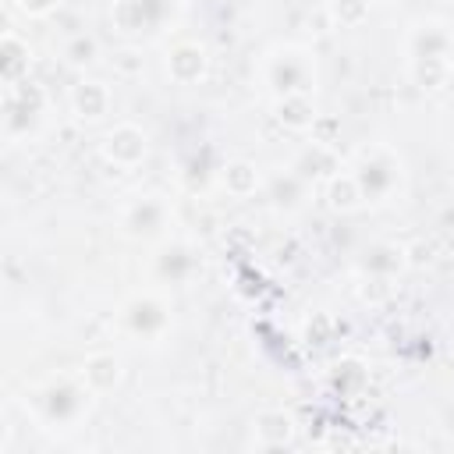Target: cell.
Wrapping results in <instances>:
<instances>
[{"label": "cell", "mask_w": 454, "mask_h": 454, "mask_svg": "<svg viewBox=\"0 0 454 454\" xmlns=\"http://www.w3.org/2000/svg\"><path fill=\"white\" fill-rule=\"evenodd\" d=\"M167 67H170V74H174L177 82H195V78L206 71V53H202V46L184 43V46H177V50L170 53Z\"/></svg>", "instance_id": "obj_2"}, {"label": "cell", "mask_w": 454, "mask_h": 454, "mask_svg": "<svg viewBox=\"0 0 454 454\" xmlns=\"http://www.w3.org/2000/svg\"><path fill=\"white\" fill-rule=\"evenodd\" d=\"M223 184H227L234 195H248V192H255L259 174H255V167H252V163L238 160V163H231V167L223 170Z\"/></svg>", "instance_id": "obj_11"}, {"label": "cell", "mask_w": 454, "mask_h": 454, "mask_svg": "<svg viewBox=\"0 0 454 454\" xmlns=\"http://www.w3.org/2000/svg\"><path fill=\"white\" fill-rule=\"evenodd\" d=\"M50 4H53V0H28V4H25V7H28V11H46V7H50Z\"/></svg>", "instance_id": "obj_16"}, {"label": "cell", "mask_w": 454, "mask_h": 454, "mask_svg": "<svg viewBox=\"0 0 454 454\" xmlns=\"http://www.w3.org/2000/svg\"><path fill=\"white\" fill-rule=\"evenodd\" d=\"M362 199L365 195H362V184H358L355 174H344V177H333L330 181V206L333 209H355Z\"/></svg>", "instance_id": "obj_10"}, {"label": "cell", "mask_w": 454, "mask_h": 454, "mask_svg": "<svg viewBox=\"0 0 454 454\" xmlns=\"http://www.w3.org/2000/svg\"><path fill=\"white\" fill-rule=\"evenodd\" d=\"M4 53H7V78H14V71H18V53H21V46H18V39L14 35H7L4 39Z\"/></svg>", "instance_id": "obj_14"}, {"label": "cell", "mask_w": 454, "mask_h": 454, "mask_svg": "<svg viewBox=\"0 0 454 454\" xmlns=\"http://www.w3.org/2000/svg\"><path fill=\"white\" fill-rule=\"evenodd\" d=\"M128 57H131V50H124V53H121V60H117L124 71H135V67H142V60H128Z\"/></svg>", "instance_id": "obj_15"}, {"label": "cell", "mask_w": 454, "mask_h": 454, "mask_svg": "<svg viewBox=\"0 0 454 454\" xmlns=\"http://www.w3.org/2000/svg\"><path fill=\"white\" fill-rule=\"evenodd\" d=\"M330 11L337 14L340 25H358L365 18V11H369V0H333Z\"/></svg>", "instance_id": "obj_12"}, {"label": "cell", "mask_w": 454, "mask_h": 454, "mask_svg": "<svg viewBox=\"0 0 454 454\" xmlns=\"http://www.w3.org/2000/svg\"><path fill=\"white\" fill-rule=\"evenodd\" d=\"M298 60H301V53H294V50L277 53V60H273L270 78H273L277 89H284V96H287V92H305V89H309V74H298V71H294Z\"/></svg>", "instance_id": "obj_3"}, {"label": "cell", "mask_w": 454, "mask_h": 454, "mask_svg": "<svg viewBox=\"0 0 454 454\" xmlns=\"http://www.w3.org/2000/svg\"><path fill=\"white\" fill-rule=\"evenodd\" d=\"M124 316H128V323H131L135 330H142V333H153V330H160V326L167 323L163 309H160L156 301H149V298H138V301H131Z\"/></svg>", "instance_id": "obj_9"}, {"label": "cell", "mask_w": 454, "mask_h": 454, "mask_svg": "<svg viewBox=\"0 0 454 454\" xmlns=\"http://www.w3.org/2000/svg\"><path fill=\"white\" fill-rule=\"evenodd\" d=\"M103 149H106V156L114 160V163H138L142 156H145V135L135 128V124H121V128H114L110 135H106V142H103Z\"/></svg>", "instance_id": "obj_1"}, {"label": "cell", "mask_w": 454, "mask_h": 454, "mask_svg": "<svg viewBox=\"0 0 454 454\" xmlns=\"http://www.w3.org/2000/svg\"><path fill=\"white\" fill-rule=\"evenodd\" d=\"M255 433H259V440H262L266 447H277V443H287V440H291L294 422H291V415H284V411H259Z\"/></svg>", "instance_id": "obj_5"}, {"label": "cell", "mask_w": 454, "mask_h": 454, "mask_svg": "<svg viewBox=\"0 0 454 454\" xmlns=\"http://www.w3.org/2000/svg\"><path fill=\"white\" fill-rule=\"evenodd\" d=\"M277 117H280L284 124H291V128H309V124L316 121L312 103H309L305 92H287V96L277 103Z\"/></svg>", "instance_id": "obj_7"}, {"label": "cell", "mask_w": 454, "mask_h": 454, "mask_svg": "<svg viewBox=\"0 0 454 454\" xmlns=\"http://www.w3.org/2000/svg\"><path fill=\"white\" fill-rule=\"evenodd\" d=\"M92 53H96V43H92V39H74V43L67 46V57H71L74 64H82V60H92Z\"/></svg>", "instance_id": "obj_13"}, {"label": "cell", "mask_w": 454, "mask_h": 454, "mask_svg": "<svg viewBox=\"0 0 454 454\" xmlns=\"http://www.w3.org/2000/svg\"><path fill=\"white\" fill-rule=\"evenodd\" d=\"M121 380V362L114 355H92L85 362V383L92 390H110Z\"/></svg>", "instance_id": "obj_6"}, {"label": "cell", "mask_w": 454, "mask_h": 454, "mask_svg": "<svg viewBox=\"0 0 454 454\" xmlns=\"http://www.w3.org/2000/svg\"><path fill=\"white\" fill-rule=\"evenodd\" d=\"M124 223H128L131 234H156L163 227V206L156 199H142V202H135L128 209Z\"/></svg>", "instance_id": "obj_4"}, {"label": "cell", "mask_w": 454, "mask_h": 454, "mask_svg": "<svg viewBox=\"0 0 454 454\" xmlns=\"http://www.w3.org/2000/svg\"><path fill=\"white\" fill-rule=\"evenodd\" d=\"M74 110L82 114V117H99L103 110H106V85L103 82H82V85H74Z\"/></svg>", "instance_id": "obj_8"}]
</instances>
